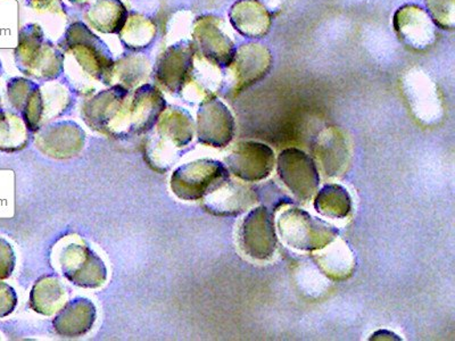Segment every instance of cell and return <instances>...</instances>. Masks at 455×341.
Segmentation results:
<instances>
[{"instance_id":"cell-12","label":"cell","mask_w":455,"mask_h":341,"mask_svg":"<svg viewBox=\"0 0 455 341\" xmlns=\"http://www.w3.org/2000/svg\"><path fill=\"white\" fill-rule=\"evenodd\" d=\"M241 242L250 258L264 261L272 258L277 249L274 218L267 207L251 210L243 222Z\"/></svg>"},{"instance_id":"cell-29","label":"cell","mask_w":455,"mask_h":341,"mask_svg":"<svg viewBox=\"0 0 455 341\" xmlns=\"http://www.w3.org/2000/svg\"><path fill=\"white\" fill-rule=\"evenodd\" d=\"M15 266V254L10 243L0 238V280L7 279Z\"/></svg>"},{"instance_id":"cell-23","label":"cell","mask_w":455,"mask_h":341,"mask_svg":"<svg viewBox=\"0 0 455 341\" xmlns=\"http://www.w3.org/2000/svg\"><path fill=\"white\" fill-rule=\"evenodd\" d=\"M64 288L56 278L44 277L36 282L30 295L32 310L39 314L52 315L63 305Z\"/></svg>"},{"instance_id":"cell-27","label":"cell","mask_w":455,"mask_h":341,"mask_svg":"<svg viewBox=\"0 0 455 341\" xmlns=\"http://www.w3.org/2000/svg\"><path fill=\"white\" fill-rule=\"evenodd\" d=\"M26 124L14 114L0 112V150L15 152L26 147Z\"/></svg>"},{"instance_id":"cell-9","label":"cell","mask_w":455,"mask_h":341,"mask_svg":"<svg viewBox=\"0 0 455 341\" xmlns=\"http://www.w3.org/2000/svg\"><path fill=\"white\" fill-rule=\"evenodd\" d=\"M274 64L269 48L258 43H247L235 50L233 62L229 65L234 75L230 97H237L245 89L266 78Z\"/></svg>"},{"instance_id":"cell-8","label":"cell","mask_w":455,"mask_h":341,"mask_svg":"<svg viewBox=\"0 0 455 341\" xmlns=\"http://www.w3.org/2000/svg\"><path fill=\"white\" fill-rule=\"evenodd\" d=\"M278 173L283 184L299 201H310L318 190V169L312 158L302 150L284 149L278 157Z\"/></svg>"},{"instance_id":"cell-28","label":"cell","mask_w":455,"mask_h":341,"mask_svg":"<svg viewBox=\"0 0 455 341\" xmlns=\"http://www.w3.org/2000/svg\"><path fill=\"white\" fill-rule=\"evenodd\" d=\"M426 6L435 26L443 30H454L455 0H426Z\"/></svg>"},{"instance_id":"cell-16","label":"cell","mask_w":455,"mask_h":341,"mask_svg":"<svg viewBox=\"0 0 455 341\" xmlns=\"http://www.w3.org/2000/svg\"><path fill=\"white\" fill-rule=\"evenodd\" d=\"M166 109L162 93L152 84L137 88L132 95L130 105L129 136H140L150 131Z\"/></svg>"},{"instance_id":"cell-24","label":"cell","mask_w":455,"mask_h":341,"mask_svg":"<svg viewBox=\"0 0 455 341\" xmlns=\"http://www.w3.org/2000/svg\"><path fill=\"white\" fill-rule=\"evenodd\" d=\"M156 27L152 20L132 13L120 32V39L124 47L132 52H141L148 48L156 38Z\"/></svg>"},{"instance_id":"cell-19","label":"cell","mask_w":455,"mask_h":341,"mask_svg":"<svg viewBox=\"0 0 455 341\" xmlns=\"http://www.w3.org/2000/svg\"><path fill=\"white\" fill-rule=\"evenodd\" d=\"M36 144L48 156L70 158L84 148V132L75 122H60L44 129Z\"/></svg>"},{"instance_id":"cell-18","label":"cell","mask_w":455,"mask_h":341,"mask_svg":"<svg viewBox=\"0 0 455 341\" xmlns=\"http://www.w3.org/2000/svg\"><path fill=\"white\" fill-rule=\"evenodd\" d=\"M8 99L13 107L22 114L27 129L31 132L38 131L44 114L42 88L30 80L16 78L8 83Z\"/></svg>"},{"instance_id":"cell-10","label":"cell","mask_w":455,"mask_h":341,"mask_svg":"<svg viewBox=\"0 0 455 341\" xmlns=\"http://www.w3.org/2000/svg\"><path fill=\"white\" fill-rule=\"evenodd\" d=\"M60 263L64 277L76 286L99 288L107 282V266L87 246L72 243L64 247Z\"/></svg>"},{"instance_id":"cell-13","label":"cell","mask_w":455,"mask_h":341,"mask_svg":"<svg viewBox=\"0 0 455 341\" xmlns=\"http://www.w3.org/2000/svg\"><path fill=\"white\" fill-rule=\"evenodd\" d=\"M235 135L233 114L221 100L213 99L203 101L197 114V137L203 145L226 147Z\"/></svg>"},{"instance_id":"cell-3","label":"cell","mask_w":455,"mask_h":341,"mask_svg":"<svg viewBox=\"0 0 455 341\" xmlns=\"http://www.w3.org/2000/svg\"><path fill=\"white\" fill-rule=\"evenodd\" d=\"M59 48L70 55L89 78L111 85L114 67L111 52L85 24H71L60 40Z\"/></svg>"},{"instance_id":"cell-4","label":"cell","mask_w":455,"mask_h":341,"mask_svg":"<svg viewBox=\"0 0 455 341\" xmlns=\"http://www.w3.org/2000/svg\"><path fill=\"white\" fill-rule=\"evenodd\" d=\"M132 91L114 84L84 104L83 116L92 130L116 138L129 136Z\"/></svg>"},{"instance_id":"cell-2","label":"cell","mask_w":455,"mask_h":341,"mask_svg":"<svg viewBox=\"0 0 455 341\" xmlns=\"http://www.w3.org/2000/svg\"><path fill=\"white\" fill-rule=\"evenodd\" d=\"M14 54L20 70L36 80H55L64 71L65 55L44 36L38 24H28L20 31Z\"/></svg>"},{"instance_id":"cell-32","label":"cell","mask_w":455,"mask_h":341,"mask_svg":"<svg viewBox=\"0 0 455 341\" xmlns=\"http://www.w3.org/2000/svg\"><path fill=\"white\" fill-rule=\"evenodd\" d=\"M0 72H2V63H0Z\"/></svg>"},{"instance_id":"cell-25","label":"cell","mask_w":455,"mask_h":341,"mask_svg":"<svg viewBox=\"0 0 455 341\" xmlns=\"http://www.w3.org/2000/svg\"><path fill=\"white\" fill-rule=\"evenodd\" d=\"M315 207L323 217L344 218L351 212L352 199L343 186L329 185L320 190L315 201Z\"/></svg>"},{"instance_id":"cell-26","label":"cell","mask_w":455,"mask_h":341,"mask_svg":"<svg viewBox=\"0 0 455 341\" xmlns=\"http://www.w3.org/2000/svg\"><path fill=\"white\" fill-rule=\"evenodd\" d=\"M148 59L144 56L127 55L114 62L112 83L132 91L148 73ZM113 84V85H114Z\"/></svg>"},{"instance_id":"cell-21","label":"cell","mask_w":455,"mask_h":341,"mask_svg":"<svg viewBox=\"0 0 455 341\" xmlns=\"http://www.w3.org/2000/svg\"><path fill=\"white\" fill-rule=\"evenodd\" d=\"M96 320V307L87 298H76L68 302L57 314L52 326L57 335L65 338H76L85 334Z\"/></svg>"},{"instance_id":"cell-7","label":"cell","mask_w":455,"mask_h":341,"mask_svg":"<svg viewBox=\"0 0 455 341\" xmlns=\"http://www.w3.org/2000/svg\"><path fill=\"white\" fill-rule=\"evenodd\" d=\"M223 21L213 15L198 18L195 22L193 44L196 54L215 67H229L235 47L233 40L222 30Z\"/></svg>"},{"instance_id":"cell-1","label":"cell","mask_w":455,"mask_h":341,"mask_svg":"<svg viewBox=\"0 0 455 341\" xmlns=\"http://www.w3.org/2000/svg\"><path fill=\"white\" fill-rule=\"evenodd\" d=\"M156 124V133L146 144V160L162 172L172 165L173 157L193 140L194 121L185 109L171 107L162 113Z\"/></svg>"},{"instance_id":"cell-17","label":"cell","mask_w":455,"mask_h":341,"mask_svg":"<svg viewBox=\"0 0 455 341\" xmlns=\"http://www.w3.org/2000/svg\"><path fill=\"white\" fill-rule=\"evenodd\" d=\"M205 198V209L221 217H231L245 212L255 201L254 190L249 186L231 181L228 177L215 186Z\"/></svg>"},{"instance_id":"cell-31","label":"cell","mask_w":455,"mask_h":341,"mask_svg":"<svg viewBox=\"0 0 455 341\" xmlns=\"http://www.w3.org/2000/svg\"><path fill=\"white\" fill-rule=\"evenodd\" d=\"M72 4H76V5H84V4L87 3L88 0H70Z\"/></svg>"},{"instance_id":"cell-14","label":"cell","mask_w":455,"mask_h":341,"mask_svg":"<svg viewBox=\"0 0 455 341\" xmlns=\"http://www.w3.org/2000/svg\"><path fill=\"white\" fill-rule=\"evenodd\" d=\"M196 50L193 42L173 44L158 57L156 79L169 92H181L195 64Z\"/></svg>"},{"instance_id":"cell-15","label":"cell","mask_w":455,"mask_h":341,"mask_svg":"<svg viewBox=\"0 0 455 341\" xmlns=\"http://www.w3.org/2000/svg\"><path fill=\"white\" fill-rule=\"evenodd\" d=\"M227 164L231 172L243 181H261L269 177L274 169V150L259 142H242L227 158Z\"/></svg>"},{"instance_id":"cell-30","label":"cell","mask_w":455,"mask_h":341,"mask_svg":"<svg viewBox=\"0 0 455 341\" xmlns=\"http://www.w3.org/2000/svg\"><path fill=\"white\" fill-rule=\"evenodd\" d=\"M18 304L13 288L6 283L0 282V318L11 314Z\"/></svg>"},{"instance_id":"cell-34","label":"cell","mask_w":455,"mask_h":341,"mask_svg":"<svg viewBox=\"0 0 455 341\" xmlns=\"http://www.w3.org/2000/svg\"><path fill=\"white\" fill-rule=\"evenodd\" d=\"M0 112H2V104H0Z\"/></svg>"},{"instance_id":"cell-11","label":"cell","mask_w":455,"mask_h":341,"mask_svg":"<svg viewBox=\"0 0 455 341\" xmlns=\"http://www.w3.org/2000/svg\"><path fill=\"white\" fill-rule=\"evenodd\" d=\"M393 24L398 39L410 50H428L436 43V26L420 6L408 4L398 8Z\"/></svg>"},{"instance_id":"cell-22","label":"cell","mask_w":455,"mask_h":341,"mask_svg":"<svg viewBox=\"0 0 455 341\" xmlns=\"http://www.w3.org/2000/svg\"><path fill=\"white\" fill-rule=\"evenodd\" d=\"M85 18L96 30L119 35L128 21L129 12L121 0H97Z\"/></svg>"},{"instance_id":"cell-33","label":"cell","mask_w":455,"mask_h":341,"mask_svg":"<svg viewBox=\"0 0 455 341\" xmlns=\"http://www.w3.org/2000/svg\"><path fill=\"white\" fill-rule=\"evenodd\" d=\"M36 2H44V0H36Z\"/></svg>"},{"instance_id":"cell-20","label":"cell","mask_w":455,"mask_h":341,"mask_svg":"<svg viewBox=\"0 0 455 341\" xmlns=\"http://www.w3.org/2000/svg\"><path fill=\"white\" fill-rule=\"evenodd\" d=\"M230 22L247 38H264L269 34L272 16L267 8L259 0H239L230 10Z\"/></svg>"},{"instance_id":"cell-5","label":"cell","mask_w":455,"mask_h":341,"mask_svg":"<svg viewBox=\"0 0 455 341\" xmlns=\"http://www.w3.org/2000/svg\"><path fill=\"white\" fill-rule=\"evenodd\" d=\"M278 227L287 245L299 250H323L339 234L336 227L299 209L284 210Z\"/></svg>"},{"instance_id":"cell-6","label":"cell","mask_w":455,"mask_h":341,"mask_svg":"<svg viewBox=\"0 0 455 341\" xmlns=\"http://www.w3.org/2000/svg\"><path fill=\"white\" fill-rule=\"evenodd\" d=\"M228 177L229 172L220 162L198 160L174 170L171 189L182 201H199Z\"/></svg>"}]
</instances>
